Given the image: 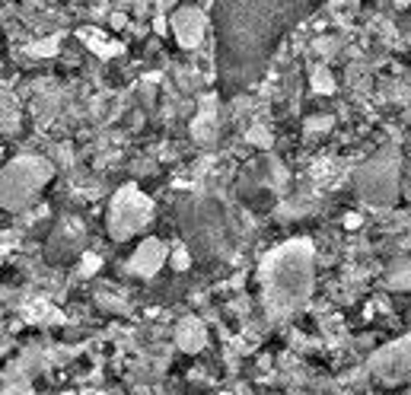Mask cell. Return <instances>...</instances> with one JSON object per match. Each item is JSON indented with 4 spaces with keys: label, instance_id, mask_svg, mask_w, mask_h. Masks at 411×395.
Returning a JSON list of instances; mask_svg holds the SVG:
<instances>
[{
    "label": "cell",
    "instance_id": "cell-4",
    "mask_svg": "<svg viewBox=\"0 0 411 395\" xmlns=\"http://www.w3.org/2000/svg\"><path fill=\"white\" fill-rule=\"evenodd\" d=\"M402 169H405V159L399 157V147L396 143H386L383 150H376L364 166L357 169L354 175V188L357 198L364 204L376 207H392L402 195Z\"/></svg>",
    "mask_w": 411,
    "mask_h": 395
},
{
    "label": "cell",
    "instance_id": "cell-3",
    "mask_svg": "<svg viewBox=\"0 0 411 395\" xmlns=\"http://www.w3.org/2000/svg\"><path fill=\"white\" fill-rule=\"evenodd\" d=\"M175 220H179L189 252L213 261H233V239H229L227 217L211 198L189 195L175 207Z\"/></svg>",
    "mask_w": 411,
    "mask_h": 395
},
{
    "label": "cell",
    "instance_id": "cell-1",
    "mask_svg": "<svg viewBox=\"0 0 411 395\" xmlns=\"http://www.w3.org/2000/svg\"><path fill=\"white\" fill-rule=\"evenodd\" d=\"M313 3H213L211 26L217 42L220 96L243 93L265 73L284 32L306 19Z\"/></svg>",
    "mask_w": 411,
    "mask_h": 395
},
{
    "label": "cell",
    "instance_id": "cell-7",
    "mask_svg": "<svg viewBox=\"0 0 411 395\" xmlns=\"http://www.w3.org/2000/svg\"><path fill=\"white\" fill-rule=\"evenodd\" d=\"M211 26V10L201 7H179L173 13V32L182 48H195L204 39V29Z\"/></svg>",
    "mask_w": 411,
    "mask_h": 395
},
{
    "label": "cell",
    "instance_id": "cell-8",
    "mask_svg": "<svg viewBox=\"0 0 411 395\" xmlns=\"http://www.w3.org/2000/svg\"><path fill=\"white\" fill-rule=\"evenodd\" d=\"M373 373L383 376V380H402L411 373V338L396 341L392 348L380 351L373 357Z\"/></svg>",
    "mask_w": 411,
    "mask_h": 395
},
{
    "label": "cell",
    "instance_id": "cell-12",
    "mask_svg": "<svg viewBox=\"0 0 411 395\" xmlns=\"http://www.w3.org/2000/svg\"><path fill=\"white\" fill-rule=\"evenodd\" d=\"M402 195L411 204V159H405V169H402Z\"/></svg>",
    "mask_w": 411,
    "mask_h": 395
},
{
    "label": "cell",
    "instance_id": "cell-5",
    "mask_svg": "<svg viewBox=\"0 0 411 395\" xmlns=\"http://www.w3.org/2000/svg\"><path fill=\"white\" fill-rule=\"evenodd\" d=\"M55 166L42 157H16L3 166V191L0 201L7 211H23L29 201L42 195V188L48 185Z\"/></svg>",
    "mask_w": 411,
    "mask_h": 395
},
{
    "label": "cell",
    "instance_id": "cell-11",
    "mask_svg": "<svg viewBox=\"0 0 411 395\" xmlns=\"http://www.w3.org/2000/svg\"><path fill=\"white\" fill-rule=\"evenodd\" d=\"M189 265H191V252H189V245H182V249H175V252H173V268H179V271H182V268H189Z\"/></svg>",
    "mask_w": 411,
    "mask_h": 395
},
{
    "label": "cell",
    "instance_id": "cell-10",
    "mask_svg": "<svg viewBox=\"0 0 411 395\" xmlns=\"http://www.w3.org/2000/svg\"><path fill=\"white\" fill-rule=\"evenodd\" d=\"M179 344H182L185 351L204 348V328H201L198 319H185V322L179 325Z\"/></svg>",
    "mask_w": 411,
    "mask_h": 395
},
{
    "label": "cell",
    "instance_id": "cell-6",
    "mask_svg": "<svg viewBox=\"0 0 411 395\" xmlns=\"http://www.w3.org/2000/svg\"><path fill=\"white\" fill-rule=\"evenodd\" d=\"M153 220V201L137 185H121L105 213V227L115 243H125Z\"/></svg>",
    "mask_w": 411,
    "mask_h": 395
},
{
    "label": "cell",
    "instance_id": "cell-9",
    "mask_svg": "<svg viewBox=\"0 0 411 395\" xmlns=\"http://www.w3.org/2000/svg\"><path fill=\"white\" fill-rule=\"evenodd\" d=\"M166 258H169L166 243L157 239V236H150V239H143V243L134 249V258H131L128 268L134 271V274H141V277H153L159 268H163V265H166Z\"/></svg>",
    "mask_w": 411,
    "mask_h": 395
},
{
    "label": "cell",
    "instance_id": "cell-2",
    "mask_svg": "<svg viewBox=\"0 0 411 395\" xmlns=\"http://www.w3.org/2000/svg\"><path fill=\"white\" fill-rule=\"evenodd\" d=\"M313 271H316V249L309 239H287L261 258V306L271 322H284L306 306L313 297Z\"/></svg>",
    "mask_w": 411,
    "mask_h": 395
}]
</instances>
